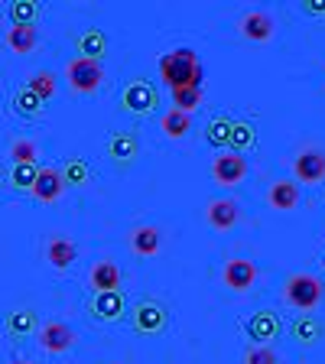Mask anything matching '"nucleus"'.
<instances>
[{"instance_id":"5","label":"nucleus","mask_w":325,"mask_h":364,"mask_svg":"<svg viewBox=\"0 0 325 364\" xmlns=\"http://www.w3.org/2000/svg\"><path fill=\"white\" fill-rule=\"evenodd\" d=\"M65 78L78 95H91L105 82V68H101V62H91V59H72L65 68Z\"/></svg>"},{"instance_id":"7","label":"nucleus","mask_w":325,"mask_h":364,"mask_svg":"<svg viewBox=\"0 0 325 364\" xmlns=\"http://www.w3.org/2000/svg\"><path fill=\"white\" fill-rule=\"evenodd\" d=\"M212 176H215V182L218 186H238V182L247 176V159L241 156V153H231V150H225V153H218V156L212 159Z\"/></svg>"},{"instance_id":"24","label":"nucleus","mask_w":325,"mask_h":364,"mask_svg":"<svg viewBox=\"0 0 325 364\" xmlns=\"http://www.w3.org/2000/svg\"><path fill=\"white\" fill-rule=\"evenodd\" d=\"M159 127H163V134H166L169 140H182V136L192 130V114H182V111H176V107H169V111L159 117Z\"/></svg>"},{"instance_id":"28","label":"nucleus","mask_w":325,"mask_h":364,"mask_svg":"<svg viewBox=\"0 0 325 364\" xmlns=\"http://www.w3.org/2000/svg\"><path fill=\"white\" fill-rule=\"evenodd\" d=\"M254 144H257V130H254V124L235 121V127H231V140H228L231 153H244V150H250Z\"/></svg>"},{"instance_id":"15","label":"nucleus","mask_w":325,"mask_h":364,"mask_svg":"<svg viewBox=\"0 0 325 364\" xmlns=\"http://www.w3.org/2000/svg\"><path fill=\"white\" fill-rule=\"evenodd\" d=\"M205 218H208V225H212L215 231H231V228L238 225V218H241V208H238V202H231V198H215V202H208V208H205Z\"/></svg>"},{"instance_id":"18","label":"nucleus","mask_w":325,"mask_h":364,"mask_svg":"<svg viewBox=\"0 0 325 364\" xmlns=\"http://www.w3.org/2000/svg\"><path fill=\"white\" fill-rule=\"evenodd\" d=\"M91 289L95 293H111V289H121V267L114 260H98L91 267V277H88Z\"/></svg>"},{"instance_id":"12","label":"nucleus","mask_w":325,"mask_h":364,"mask_svg":"<svg viewBox=\"0 0 325 364\" xmlns=\"http://www.w3.org/2000/svg\"><path fill=\"white\" fill-rule=\"evenodd\" d=\"M33 198L36 202H55V198L65 192V179H62V169H55V166H43L36 173V182H33Z\"/></svg>"},{"instance_id":"11","label":"nucleus","mask_w":325,"mask_h":364,"mask_svg":"<svg viewBox=\"0 0 325 364\" xmlns=\"http://www.w3.org/2000/svg\"><path fill=\"white\" fill-rule=\"evenodd\" d=\"M39 345H43V351H49V355H65V351L75 345V332H72L65 322H46V326L39 328Z\"/></svg>"},{"instance_id":"4","label":"nucleus","mask_w":325,"mask_h":364,"mask_svg":"<svg viewBox=\"0 0 325 364\" xmlns=\"http://www.w3.org/2000/svg\"><path fill=\"white\" fill-rule=\"evenodd\" d=\"M130 322H134L137 335H163L169 326V312L156 303V299H140L130 312Z\"/></svg>"},{"instance_id":"13","label":"nucleus","mask_w":325,"mask_h":364,"mask_svg":"<svg viewBox=\"0 0 325 364\" xmlns=\"http://www.w3.org/2000/svg\"><path fill=\"white\" fill-rule=\"evenodd\" d=\"M137 153H140V136H137L134 130H117V134H111V140H107V156H111L117 166H130L137 159Z\"/></svg>"},{"instance_id":"27","label":"nucleus","mask_w":325,"mask_h":364,"mask_svg":"<svg viewBox=\"0 0 325 364\" xmlns=\"http://www.w3.org/2000/svg\"><path fill=\"white\" fill-rule=\"evenodd\" d=\"M231 127H235V121L228 117V114H215L212 121H208V127H205V140L212 146H228V140H231Z\"/></svg>"},{"instance_id":"10","label":"nucleus","mask_w":325,"mask_h":364,"mask_svg":"<svg viewBox=\"0 0 325 364\" xmlns=\"http://www.w3.org/2000/svg\"><path fill=\"white\" fill-rule=\"evenodd\" d=\"M127 309V299H124L121 289H111V293H95L88 299V312L98 322H117Z\"/></svg>"},{"instance_id":"25","label":"nucleus","mask_w":325,"mask_h":364,"mask_svg":"<svg viewBox=\"0 0 325 364\" xmlns=\"http://www.w3.org/2000/svg\"><path fill=\"white\" fill-rule=\"evenodd\" d=\"M36 43H39V30H36V26H10V30H7V46L14 49V53H20V55L33 53V49H36Z\"/></svg>"},{"instance_id":"21","label":"nucleus","mask_w":325,"mask_h":364,"mask_svg":"<svg viewBox=\"0 0 325 364\" xmlns=\"http://www.w3.org/2000/svg\"><path fill=\"white\" fill-rule=\"evenodd\" d=\"M289 335H293L299 345H316V341H322L325 326L316 316H296V322L289 326Z\"/></svg>"},{"instance_id":"26","label":"nucleus","mask_w":325,"mask_h":364,"mask_svg":"<svg viewBox=\"0 0 325 364\" xmlns=\"http://www.w3.org/2000/svg\"><path fill=\"white\" fill-rule=\"evenodd\" d=\"M43 105L46 101H39L33 91L20 88L14 91V101H10V107H14V114H20V117H26V121H36L39 114H43Z\"/></svg>"},{"instance_id":"3","label":"nucleus","mask_w":325,"mask_h":364,"mask_svg":"<svg viewBox=\"0 0 325 364\" xmlns=\"http://www.w3.org/2000/svg\"><path fill=\"white\" fill-rule=\"evenodd\" d=\"M121 107L127 114H134V117H150L159 107V91L146 78H134L121 95Z\"/></svg>"},{"instance_id":"29","label":"nucleus","mask_w":325,"mask_h":364,"mask_svg":"<svg viewBox=\"0 0 325 364\" xmlns=\"http://www.w3.org/2000/svg\"><path fill=\"white\" fill-rule=\"evenodd\" d=\"M26 91H33L39 101H49L55 95V75L53 72H33L30 78H26V85H23Z\"/></svg>"},{"instance_id":"35","label":"nucleus","mask_w":325,"mask_h":364,"mask_svg":"<svg viewBox=\"0 0 325 364\" xmlns=\"http://www.w3.org/2000/svg\"><path fill=\"white\" fill-rule=\"evenodd\" d=\"M299 10H303L306 16H319V20H325V0H299Z\"/></svg>"},{"instance_id":"33","label":"nucleus","mask_w":325,"mask_h":364,"mask_svg":"<svg viewBox=\"0 0 325 364\" xmlns=\"http://www.w3.org/2000/svg\"><path fill=\"white\" fill-rule=\"evenodd\" d=\"M36 173H39L36 163H26V166H14V169H10V186H14V189H26V192H30L33 182H36Z\"/></svg>"},{"instance_id":"36","label":"nucleus","mask_w":325,"mask_h":364,"mask_svg":"<svg viewBox=\"0 0 325 364\" xmlns=\"http://www.w3.org/2000/svg\"><path fill=\"white\" fill-rule=\"evenodd\" d=\"M10 364H36V361H10Z\"/></svg>"},{"instance_id":"9","label":"nucleus","mask_w":325,"mask_h":364,"mask_svg":"<svg viewBox=\"0 0 325 364\" xmlns=\"http://www.w3.org/2000/svg\"><path fill=\"white\" fill-rule=\"evenodd\" d=\"M293 176H296V182H306V186L322 182L325 179V150H316V146L299 150V156L293 163Z\"/></svg>"},{"instance_id":"37","label":"nucleus","mask_w":325,"mask_h":364,"mask_svg":"<svg viewBox=\"0 0 325 364\" xmlns=\"http://www.w3.org/2000/svg\"><path fill=\"white\" fill-rule=\"evenodd\" d=\"M114 364H121V361H114Z\"/></svg>"},{"instance_id":"8","label":"nucleus","mask_w":325,"mask_h":364,"mask_svg":"<svg viewBox=\"0 0 325 364\" xmlns=\"http://www.w3.org/2000/svg\"><path fill=\"white\" fill-rule=\"evenodd\" d=\"M221 280H225L228 289H235V293H247V289L257 283V264L250 257H231L225 264Z\"/></svg>"},{"instance_id":"34","label":"nucleus","mask_w":325,"mask_h":364,"mask_svg":"<svg viewBox=\"0 0 325 364\" xmlns=\"http://www.w3.org/2000/svg\"><path fill=\"white\" fill-rule=\"evenodd\" d=\"M244 364H280V358L267 345H254V348L244 351Z\"/></svg>"},{"instance_id":"20","label":"nucleus","mask_w":325,"mask_h":364,"mask_svg":"<svg viewBox=\"0 0 325 364\" xmlns=\"http://www.w3.org/2000/svg\"><path fill=\"white\" fill-rule=\"evenodd\" d=\"M75 49H78V59H91V62H101V55L107 53V36L105 30H85L75 36Z\"/></svg>"},{"instance_id":"30","label":"nucleus","mask_w":325,"mask_h":364,"mask_svg":"<svg viewBox=\"0 0 325 364\" xmlns=\"http://www.w3.org/2000/svg\"><path fill=\"white\" fill-rule=\"evenodd\" d=\"M62 179H65V186H85V182L91 179V169H88V163H85L82 156H72V159H65V169H62Z\"/></svg>"},{"instance_id":"14","label":"nucleus","mask_w":325,"mask_h":364,"mask_svg":"<svg viewBox=\"0 0 325 364\" xmlns=\"http://www.w3.org/2000/svg\"><path fill=\"white\" fill-rule=\"evenodd\" d=\"M163 247V231L156 225H140L130 231V250L137 257H156Z\"/></svg>"},{"instance_id":"23","label":"nucleus","mask_w":325,"mask_h":364,"mask_svg":"<svg viewBox=\"0 0 325 364\" xmlns=\"http://www.w3.org/2000/svg\"><path fill=\"white\" fill-rule=\"evenodd\" d=\"M7 14H10V26H36L43 7L36 0H14L7 7Z\"/></svg>"},{"instance_id":"19","label":"nucleus","mask_w":325,"mask_h":364,"mask_svg":"<svg viewBox=\"0 0 325 364\" xmlns=\"http://www.w3.org/2000/svg\"><path fill=\"white\" fill-rule=\"evenodd\" d=\"M78 257V247L72 237H49L46 244V260L55 267V270H68V267L75 264Z\"/></svg>"},{"instance_id":"31","label":"nucleus","mask_w":325,"mask_h":364,"mask_svg":"<svg viewBox=\"0 0 325 364\" xmlns=\"http://www.w3.org/2000/svg\"><path fill=\"white\" fill-rule=\"evenodd\" d=\"M202 88H179V91H173V107L176 111H182V114H192L196 107H202Z\"/></svg>"},{"instance_id":"2","label":"nucleus","mask_w":325,"mask_h":364,"mask_svg":"<svg viewBox=\"0 0 325 364\" xmlns=\"http://www.w3.org/2000/svg\"><path fill=\"white\" fill-rule=\"evenodd\" d=\"M322 293H325L322 280L312 277V273H293V277H287V283H283V299L299 312L316 309V306L322 303Z\"/></svg>"},{"instance_id":"32","label":"nucleus","mask_w":325,"mask_h":364,"mask_svg":"<svg viewBox=\"0 0 325 364\" xmlns=\"http://www.w3.org/2000/svg\"><path fill=\"white\" fill-rule=\"evenodd\" d=\"M39 150L33 140H26V136H20V140H14L10 144V159H14V166H26V163H36Z\"/></svg>"},{"instance_id":"1","label":"nucleus","mask_w":325,"mask_h":364,"mask_svg":"<svg viewBox=\"0 0 325 364\" xmlns=\"http://www.w3.org/2000/svg\"><path fill=\"white\" fill-rule=\"evenodd\" d=\"M159 78H163V85L173 91L202 88V78H205L202 59H198L196 49H189V46L169 49L166 55H159Z\"/></svg>"},{"instance_id":"6","label":"nucleus","mask_w":325,"mask_h":364,"mask_svg":"<svg viewBox=\"0 0 325 364\" xmlns=\"http://www.w3.org/2000/svg\"><path fill=\"white\" fill-rule=\"evenodd\" d=\"M250 341H257V345H267V341H277L283 335V322L280 316L273 309H257L254 316L247 318V326H244Z\"/></svg>"},{"instance_id":"16","label":"nucleus","mask_w":325,"mask_h":364,"mask_svg":"<svg viewBox=\"0 0 325 364\" xmlns=\"http://www.w3.org/2000/svg\"><path fill=\"white\" fill-rule=\"evenodd\" d=\"M273 33H277V23L264 10H254L241 20V36L250 39V43H267V39H273Z\"/></svg>"},{"instance_id":"22","label":"nucleus","mask_w":325,"mask_h":364,"mask_svg":"<svg viewBox=\"0 0 325 364\" xmlns=\"http://www.w3.org/2000/svg\"><path fill=\"white\" fill-rule=\"evenodd\" d=\"M39 326V316L33 309H16V312H7V318H4V332L14 335V338H23V335L36 332Z\"/></svg>"},{"instance_id":"17","label":"nucleus","mask_w":325,"mask_h":364,"mask_svg":"<svg viewBox=\"0 0 325 364\" xmlns=\"http://www.w3.org/2000/svg\"><path fill=\"white\" fill-rule=\"evenodd\" d=\"M267 202H270V208H277V212H293L296 205H299V182L296 179L273 182L270 192H267Z\"/></svg>"}]
</instances>
